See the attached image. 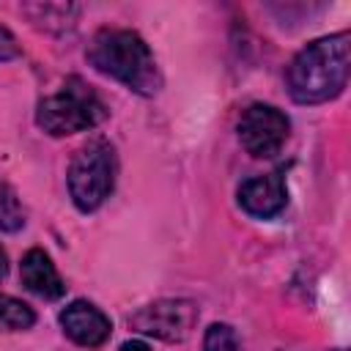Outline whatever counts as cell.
I'll return each mask as SVG.
<instances>
[{
	"instance_id": "1",
	"label": "cell",
	"mask_w": 351,
	"mask_h": 351,
	"mask_svg": "<svg viewBox=\"0 0 351 351\" xmlns=\"http://www.w3.org/2000/svg\"><path fill=\"white\" fill-rule=\"evenodd\" d=\"M88 63L123 82L129 90L140 96H154L162 90V74L156 66V58L145 38L126 27H101L93 33L85 49Z\"/></svg>"
},
{
	"instance_id": "2",
	"label": "cell",
	"mask_w": 351,
	"mask_h": 351,
	"mask_svg": "<svg viewBox=\"0 0 351 351\" xmlns=\"http://www.w3.org/2000/svg\"><path fill=\"white\" fill-rule=\"evenodd\" d=\"M348 33L324 36L299 49L288 66L285 82L296 104H324L343 93L348 82Z\"/></svg>"
},
{
	"instance_id": "3",
	"label": "cell",
	"mask_w": 351,
	"mask_h": 351,
	"mask_svg": "<svg viewBox=\"0 0 351 351\" xmlns=\"http://www.w3.org/2000/svg\"><path fill=\"white\" fill-rule=\"evenodd\" d=\"M107 118V104L82 77H69L55 93L44 96L36 110V123L52 134L66 137L88 132Z\"/></svg>"
},
{
	"instance_id": "4",
	"label": "cell",
	"mask_w": 351,
	"mask_h": 351,
	"mask_svg": "<svg viewBox=\"0 0 351 351\" xmlns=\"http://www.w3.org/2000/svg\"><path fill=\"white\" fill-rule=\"evenodd\" d=\"M115 173H118V159L115 148L104 137L88 140L82 148H77L71 165H69V195L71 203L80 211H96L115 186Z\"/></svg>"
},
{
	"instance_id": "5",
	"label": "cell",
	"mask_w": 351,
	"mask_h": 351,
	"mask_svg": "<svg viewBox=\"0 0 351 351\" xmlns=\"http://www.w3.org/2000/svg\"><path fill=\"white\" fill-rule=\"evenodd\" d=\"M291 134V121L271 104H250L239 118V143L258 159H271L282 151Z\"/></svg>"
},
{
	"instance_id": "6",
	"label": "cell",
	"mask_w": 351,
	"mask_h": 351,
	"mask_svg": "<svg viewBox=\"0 0 351 351\" xmlns=\"http://www.w3.org/2000/svg\"><path fill=\"white\" fill-rule=\"evenodd\" d=\"M197 324V307L189 299H159L129 315V326L140 335L159 337L167 343L189 337Z\"/></svg>"
},
{
	"instance_id": "7",
	"label": "cell",
	"mask_w": 351,
	"mask_h": 351,
	"mask_svg": "<svg viewBox=\"0 0 351 351\" xmlns=\"http://www.w3.org/2000/svg\"><path fill=\"white\" fill-rule=\"evenodd\" d=\"M58 321H60L63 335L71 343L82 346V348H99L112 332V321L96 304H90L85 299H77V302L66 304L60 310Z\"/></svg>"
},
{
	"instance_id": "8",
	"label": "cell",
	"mask_w": 351,
	"mask_h": 351,
	"mask_svg": "<svg viewBox=\"0 0 351 351\" xmlns=\"http://www.w3.org/2000/svg\"><path fill=\"white\" fill-rule=\"evenodd\" d=\"M239 206L255 217V219H271L277 217L285 203H288V189H285V178L280 173H261V176H252L247 178L239 192Z\"/></svg>"
},
{
	"instance_id": "9",
	"label": "cell",
	"mask_w": 351,
	"mask_h": 351,
	"mask_svg": "<svg viewBox=\"0 0 351 351\" xmlns=\"http://www.w3.org/2000/svg\"><path fill=\"white\" fill-rule=\"evenodd\" d=\"M19 277H22V285L30 293H36L47 302H55L66 293V282L60 280L52 258L41 247H33V250L25 252L22 266H19Z\"/></svg>"
},
{
	"instance_id": "10",
	"label": "cell",
	"mask_w": 351,
	"mask_h": 351,
	"mask_svg": "<svg viewBox=\"0 0 351 351\" xmlns=\"http://www.w3.org/2000/svg\"><path fill=\"white\" fill-rule=\"evenodd\" d=\"M36 324V313L16 296L0 293V332H25Z\"/></svg>"
},
{
	"instance_id": "11",
	"label": "cell",
	"mask_w": 351,
	"mask_h": 351,
	"mask_svg": "<svg viewBox=\"0 0 351 351\" xmlns=\"http://www.w3.org/2000/svg\"><path fill=\"white\" fill-rule=\"evenodd\" d=\"M19 228H25V208L16 192L5 181H0V230L16 233Z\"/></svg>"
},
{
	"instance_id": "12",
	"label": "cell",
	"mask_w": 351,
	"mask_h": 351,
	"mask_svg": "<svg viewBox=\"0 0 351 351\" xmlns=\"http://www.w3.org/2000/svg\"><path fill=\"white\" fill-rule=\"evenodd\" d=\"M203 351H241V340L230 324H211L203 335Z\"/></svg>"
},
{
	"instance_id": "13",
	"label": "cell",
	"mask_w": 351,
	"mask_h": 351,
	"mask_svg": "<svg viewBox=\"0 0 351 351\" xmlns=\"http://www.w3.org/2000/svg\"><path fill=\"white\" fill-rule=\"evenodd\" d=\"M14 58H19V44L11 36V30L0 25V60H14Z\"/></svg>"
},
{
	"instance_id": "14",
	"label": "cell",
	"mask_w": 351,
	"mask_h": 351,
	"mask_svg": "<svg viewBox=\"0 0 351 351\" xmlns=\"http://www.w3.org/2000/svg\"><path fill=\"white\" fill-rule=\"evenodd\" d=\"M118 351H151L143 340H126V343H121V348Z\"/></svg>"
},
{
	"instance_id": "15",
	"label": "cell",
	"mask_w": 351,
	"mask_h": 351,
	"mask_svg": "<svg viewBox=\"0 0 351 351\" xmlns=\"http://www.w3.org/2000/svg\"><path fill=\"white\" fill-rule=\"evenodd\" d=\"M8 274V258H5V252H3V247H0V280Z\"/></svg>"
},
{
	"instance_id": "16",
	"label": "cell",
	"mask_w": 351,
	"mask_h": 351,
	"mask_svg": "<svg viewBox=\"0 0 351 351\" xmlns=\"http://www.w3.org/2000/svg\"><path fill=\"white\" fill-rule=\"evenodd\" d=\"M332 351H343V348H332Z\"/></svg>"
}]
</instances>
